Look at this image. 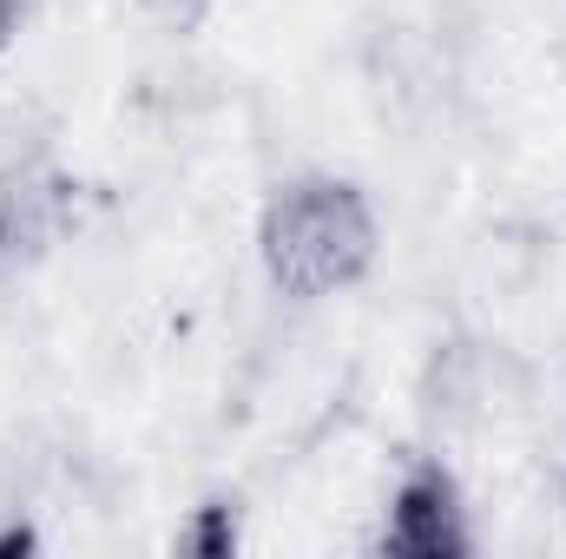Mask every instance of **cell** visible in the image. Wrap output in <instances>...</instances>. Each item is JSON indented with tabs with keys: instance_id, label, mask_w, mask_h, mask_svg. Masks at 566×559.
<instances>
[{
	"instance_id": "cell-3",
	"label": "cell",
	"mask_w": 566,
	"mask_h": 559,
	"mask_svg": "<svg viewBox=\"0 0 566 559\" xmlns=\"http://www.w3.org/2000/svg\"><path fill=\"white\" fill-rule=\"evenodd\" d=\"M376 547L396 553V559H461L474 547L461 487H454V474H448L441 461H416V467L389 487Z\"/></svg>"
},
{
	"instance_id": "cell-1",
	"label": "cell",
	"mask_w": 566,
	"mask_h": 559,
	"mask_svg": "<svg viewBox=\"0 0 566 559\" xmlns=\"http://www.w3.org/2000/svg\"><path fill=\"white\" fill-rule=\"evenodd\" d=\"M376 251H382L376 204L363 198V184H349L336 171H303L264 198L258 257H264V277L296 303L356 289L376 271Z\"/></svg>"
},
{
	"instance_id": "cell-5",
	"label": "cell",
	"mask_w": 566,
	"mask_h": 559,
	"mask_svg": "<svg viewBox=\"0 0 566 559\" xmlns=\"http://www.w3.org/2000/svg\"><path fill=\"white\" fill-rule=\"evenodd\" d=\"M13 33H20V0H0V53L13 46Z\"/></svg>"
},
{
	"instance_id": "cell-2",
	"label": "cell",
	"mask_w": 566,
	"mask_h": 559,
	"mask_svg": "<svg viewBox=\"0 0 566 559\" xmlns=\"http://www.w3.org/2000/svg\"><path fill=\"white\" fill-rule=\"evenodd\" d=\"M73 218V178L46 151L0 158V271H33Z\"/></svg>"
},
{
	"instance_id": "cell-4",
	"label": "cell",
	"mask_w": 566,
	"mask_h": 559,
	"mask_svg": "<svg viewBox=\"0 0 566 559\" xmlns=\"http://www.w3.org/2000/svg\"><path fill=\"white\" fill-rule=\"evenodd\" d=\"M145 20H158V27H171V33H185V27H198L205 13H211V0H133Z\"/></svg>"
}]
</instances>
